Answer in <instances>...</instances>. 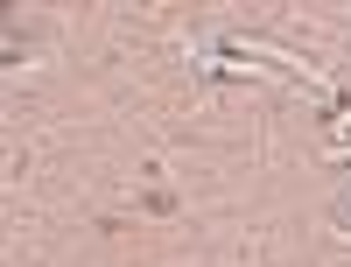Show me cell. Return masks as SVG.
Instances as JSON below:
<instances>
[{
  "instance_id": "cell-1",
  "label": "cell",
  "mask_w": 351,
  "mask_h": 267,
  "mask_svg": "<svg viewBox=\"0 0 351 267\" xmlns=\"http://www.w3.org/2000/svg\"><path fill=\"white\" fill-rule=\"evenodd\" d=\"M330 218H337V225H351V183H344V190L330 197Z\"/></svg>"
}]
</instances>
